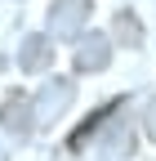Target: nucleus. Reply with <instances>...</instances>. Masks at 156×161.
I'll list each match as a JSON object with an SVG mask.
<instances>
[{
  "mask_svg": "<svg viewBox=\"0 0 156 161\" xmlns=\"http://www.w3.org/2000/svg\"><path fill=\"white\" fill-rule=\"evenodd\" d=\"M85 23V0H63V9L54 5V31H76Z\"/></svg>",
  "mask_w": 156,
  "mask_h": 161,
  "instance_id": "nucleus-1",
  "label": "nucleus"
},
{
  "mask_svg": "<svg viewBox=\"0 0 156 161\" xmlns=\"http://www.w3.org/2000/svg\"><path fill=\"white\" fill-rule=\"evenodd\" d=\"M147 134H152V139H156V103H152V108H147Z\"/></svg>",
  "mask_w": 156,
  "mask_h": 161,
  "instance_id": "nucleus-2",
  "label": "nucleus"
}]
</instances>
